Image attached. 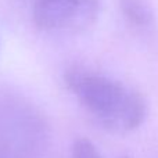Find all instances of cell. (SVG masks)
Listing matches in <instances>:
<instances>
[{
  "label": "cell",
  "mask_w": 158,
  "mask_h": 158,
  "mask_svg": "<svg viewBox=\"0 0 158 158\" xmlns=\"http://www.w3.org/2000/svg\"><path fill=\"white\" fill-rule=\"evenodd\" d=\"M103 8V0H35L36 28L56 35H75L89 29Z\"/></svg>",
  "instance_id": "3"
},
{
  "label": "cell",
  "mask_w": 158,
  "mask_h": 158,
  "mask_svg": "<svg viewBox=\"0 0 158 158\" xmlns=\"http://www.w3.org/2000/svg\"><path fill=\"white\" fill-rule=\"evenodd\" d=\"M71 158H104L90 140H83L74 147Z\"/></svg>",
  "instance_id": "5"
},
{
  "label": "cell",
  "mask_w": 158,
  "mask_h": 158,
  "mask_svg": "<svg viewBox=\"0 0 158 158\" xmlns=\"http://www.w3.org/2000/svg\"><path fill=\"white\" fill-rule=\"evenodd\" d=\"M123 19L140 33H150L157 27V17L148 0H119Z\"/></svg>",
  "instance_id": "4"
},
{
  "label": "cell",
  "mask_w": 158,
  "mask_h": 158,
  "mask_svg": "<svg viewBox=\"0 0 158 158\" xmlns=\"http://www.w3.org/2000/svg\"><path fill=\"white\" fill-rule=\"evenodd\" d=\"M64 81L96 122L112 133L133 132L147 118L146 98L119 79L86 67H72Z\"/></svg>",
  "instance_id": "1"
},
{
  "label": "cell",
  "mask_w": 158,
  "mask_h": 158,
  "mask_svg": "<svg viewBox=\"0 0 158 158\" xmlns=\"http://www.w3.org/2000/svg\"><path fill=\"white\" fill-rule=\"evenodd\" d=\"M50 140L49 122L32 101L0 94V158H46Z\"/></svg>",
  "instance_id": "2"
}]
</instances>
